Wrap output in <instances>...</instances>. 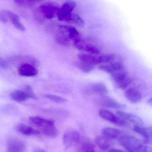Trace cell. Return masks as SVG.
<instances>
[{
  "mask_svg": "<svg viewBox=\"0 0 152 152\" xmlns=\"http://www.w3.org/2000/svg\"><path fill=\"white\" fill-rule=\"evenodd\" d=\"M29 120L32 124L40 128L42 134L46 136L54 138L58 135V130L53 121L39 116H32L29 117Z\"/></svg>",
  "mask_w": 152,
  "mask_h": 152,
  "instance_id": "6da1fadb",
  "label": "cell"
},
{
  "mask_svg": "<svg viewBox=\"0 0 152 152\" xmlns=\"http://www.w3.org/2000/svg\"><path fill=\"white\" fill-rule=\"evenodd\" d=\"M118 142L128 152H152L151 147L143 144L137 138L132 136L120 137Z\"/></svg>",
  "mask_w": 152,
  "mask_h": 152,
  "instance_id": "7a4b0ae2",
  "label": "cell"
},
{
  "mask_svg": "<svg viewBox=\"0 0 152 152\" xmlns=\"http://www.w3.org/2000/svg\"><path fill=\"white\" fill-rule=\"evenodd\" d=\"M80 140V134L75 129H68L63 134V144L66 149L71 148L76 145Z\"/></svg>",
  "mask_w": 152,
  "mask_h": 152,
  "instance_id": "3957f363",
  "label": "cell"
},
{
  "mask_svg": "<svg viewBox=\"0 0 152 152\" xmlns=\"http://www.w3.org/2000/svg\"><path fill=\"white\" fill-rule=\"evenodd\" d=\"M59 9L58 6L54 4H45L38 7L37 12L41 18L50 19L57 16Z\"/></svg>",
  "mask_w": 152,
  "mask_h": 152,
  "instance_id": "277c9868",
  "label": "cell"
},
{
  "mask_svg": "<svg viewBox=\"0 0 152 152\" xmlns=\"http://www.w3.org/2000/svg\"><path fill=\"white\" fill-rule=\"evenodd\" d=\"M111 77L117 86L121 89L126 88L131 84V79L123 69L112 73Z\"/></svg>",
  "mask_w": 152,
  "mask_h": 152,
  "instance_id": "5b68a950",
  "label": "cell"
},
{
  "mask_svg": "<svg viewBox=\"0 0 152 152\" xmlns=\"http://www.w3.org/2000/svg\"><path fill=\"white\" fill-rule=\"evenodd\" d=\"M99 115L101 118L109 122L123 127L128 126L129 124L124 120L108 110L102 109L99 111Z\"/></svg>",
  "mask_w": 152,
  "mask_h": 152,
  "instance_id": "8992f818",
  "label": "cell"
},
{
  "mask_svg": "<svg viewBox=\"0 0 152 152\" xmlns=\"http://www.w3.org/2000/svg\"><path fill=\"white\" fill-rule=\"evenodd\" d=\"M76 6V3L72 1L69 0L64 3L61 8L59 9L57 15L59 20L67 22Z\"/></svg>",
  "mask_w": 152,
  "mask_h": 152,
  "instance_id": "52a82bcc",
  "label": "cell"
},
{
  "mask_svg": "<svg viewBox=\"0 0 152 152\" xmlns=\"http://www.w3.org/2000/svg\"><path fill=\"white\" fill-rule=\"evenodd\" d=\"M26 143L18 138H11L8 140L6 145L8 152H24L26 150Z\"/></svg>",
  "mask_w": 152,
  "mask_h": 152,
  "instance_id": "ba28073f",
  "label": "cell"
},
{
  "mask_svg": "<svg viewBox=\"0 0 152 152\" xmlns=\"http://www.w3.org/2000/svg\"><path fill=\"white\" fill-rule=\"evenodd\" d=\"M74 46L79 50L85 51L89 54L98 55L100 54V51L98 48L81 40V38L73 42Z\"/></svg>",
  "mask_w": 152,
  "mask_h": 152,
  "instance_id": "9c48e42d",
  "label": "cell"
},
{
  "mask_svg": "<svg viewBox=\"0 0 152 152\" xmlns=\"http://www.w3.org/2000/svg\"><path fill=\"white\" fill-rule=\"evenodd\" d=\"M118 116L127 122L129 124L131 123L134 126H142L143 122L141 118L136 115L122 111L118 110L117 112Z\"/></svg>",
  "mask_w": 152,
  "mask_h": 152,
  "instance_id": "30bf717a",
  "label": "cell"
},
{
  "mask_svg": "<svg viewBox=\"0 0 152 152\" xmlns=\"http://www.w3.org/2000/svg\"><path fill=\"white\" fill-rule=\"evenodd\" d=\"M59 30L64 34L73 42L80 39L79 33L75 28L68 26H60Z\"/></svg>",
  "mask_w": 152,
  "mask_h": 152,
  "instance_id": "8fae6325",
  "label": "cell"
},
{
  "mask_svg": "<svg viewBox=\"0 0 152 152\" xmlns=\"http://www.w3.org/2000/svg\"><path fill=\"white\" fill-rule=\"evenodd\" d=\"M133 130L144 137V143L151 144L152 143V128L151 127H144L142 126H134Z\"/></svg>",
  "mask_w": 152,
  "mask_h": 152,
  "instance_id": "7c38bea8",
  "label": "cell"
},
{
  "mask_svg": "<svg viewBox=\"0 0 152 152\" xmlns=\"http://www.w3.org/2000/svg\"><path fill=\"white\" fill-rule=\"evenodd\" d=\"M97 102L100 106L104 108L112 109H121L124 105L119 103L113 98L104 96L97 100Z\"/></svg>",
  "mask_w": 152,
  "mask_h": 152,
  "instance_id": "4fadbf2b",
  "label": "cell"
},
{
  "mask_svg": "<svg viewBox=\"0 0 152 152\" xmlns=\"http://www.w3.org/2000/svg\"><path fill=\"white\" fill-rule=\"evenodd\" d=\"M86 92L87 94L104 96L107 94L108 89L105 84L103 83H95L89 86Z\"/></svg>",
  "mask_w": 152,
  "mask_h": 152,
  "instance_id": "5bb4252c",
  "label": "cell"
},
{
  "mask_svg": "<svg viewBox=\"0 0 152 152\" xmlns=\"http://www.w3.org/2000/svg\"><path fill=\"white\" fill-rule=\"evenodd\" d=\"M18 72L19 75L26 77H35L38 74L37 69L29 64H22L20 66Z\"/></svg>",
  "mask_w": 152,
  "mask_h": 152,
  "instance_id": "9a60e30c",
  "label": "cell"
},
{
  "mask_svg": "<svg viewBox=\"0 0 152 152\" xmlns=\"http://www.w3.org/2000/svg\"><path fill=\"white\" fill-rule=\"evenodd\" d=\"M125 97L130 102L137 103L142 100V95L141 92L135 88H130L125 92Z\"/></svg>",
  "mask_w": 152,
  "mask_h": 152,
  "instance_id": "2e32d148",
  "label": "cell"
},
{
  "mask_svg": "<svg viewBox=\"0 0 152 152\" xmlns=\"http://www.w3.org/2000/svg\"><path fill=\"white\" fill-rule=\"evenodd\" d=\"M3 12L6 15L8 19L10 20L13 26L18 30L21 31H24L26 30V28L20 21L19 17L17 14L9 10H4Z\"/></svg>",
  "mask_w": 152,
  "mask_h": 152,
  "instance_id": "e0dca14e",
  "label": "cell"
},
{
  "mask_svg": "<svg viewBox=\"0 0 152 152\" xmlns=\"http://www.w3.org/2000/svg\"><path fill=\"white\" fill-rule=\"evenodd\" d=\"M100 70L111 75L112 73L123 69L122 64L120 62H112L107 65H101L99 66Z\"/></svg>",
  "mask_w": 152,
  "mask_h": 152,
  "instance_id": "ac0fdd59",
  "label": "cell"
},
{
  "mask_svg": "<svg viewBox=\"0 0 152 152\" xmlns=\"http://www.w3.org/2000/svg\"><path fill=\"white\" fill-rule=\"evenodd\" d=\"M16 129L21 134L28 136L37 135L40 134L39 130L24 124L18 125L16 127Z\"/></svg>",
  "mask_w": 152,
  "mask_h": 152,
  "instance_id": "d6986e66",
  "label": "cell"
},
{
  "mask_svg": "<svg viewBox=\"0 0 152 152\" xmlns=\"http://www.w3.org/2000/svg\"><path fill=\"white\" fill-rule=\"evenodd\" d=\"M78 58L81 61L87 62L94 66L101 63L99 55L80 53L78 54Z\"/></svg>",
  "mask_w": 152,
  "mask_h": 152,
  "instance_id": "ffe728a7",
  "label": "cell"
},
{
  "mask_svg": "<svg viewBox=\"0 0 152 152\" xmlns=\"http://www.w3.org/2000/svg\"><path fill=\"white\" fill-rule=\"evenodd\" d=\"M11 98L17 102H22L29 98L25 90H17L13 91L10 94Z\"/></svg>",
  "mask_w": 152,
  "mask_h": 152,
  "instance_id": "44dd1931",
  "label": "cell"
},
{
  "mask_svg": "<svg viewBox=\"0 0 152 152\" xmlns=\"http://www.w3.org/2000/svg\"><path fill=\"white\" fill-rule=\"evenodd\" d=\"M95 144L102 151H106L109 149L112 145V140L105 138L104 137L97 136L95 139Z\"/></svg>",
  "mask_w": 152,
  "mask_h": 152,
  "instance_id": "7402d4cb",
  "label": "cell"
},
{
  "mask_svg": "<svg viewBox=\"0 0 152 152\" xmlns=\"http://www.w3.org/2000/svg\"><path fill=\"white\" fill-rule=\"evenodd\" d=\"M102 136L109 140L118 138L120 134V131L117 129L110 127H106L102 130Z\"/></svg>",
  "mask_w": 152,
  "mask_h": 152,
  "instance_id": "603a6c76",
  "label": "cell"
},
{
  "mask_svg": "<svg viewBox=\"0 0 152 152\" xmlns=\"http://www.w3.org/2000/svg\"><path fill=\"white\" fill-rule=\"evenodd\" d=\"M55 40L58 44L63 46H68L70 44V41L68 38L59 31L55 34Z\"/></svg>",
  "mask_w": 152,
  "mask_h": 152,
  "instance_id": "cb8c5ba5",
  "label": "cell"
},
{
  "mask_svg": "<svg viewBox=\"0 0 152 152\" xmlns=\"http://www.w3.org/2000/svg\"><path fill=\"white\" fill-rule=\"evenodd\" d=\"M43 0H14V2L20 7H30L34 6Z\"/></svg>",
  "mask_w": 152,
  "mask_h": 152,
  "instance_id": "d4e9b609",
  "label": "cell"
},
{
  "mask_svg": "<svg viewBox=\"0 0 152 152\" xmlns=\"http://www.w3.org/2000/svg\"><path fill=\"white\" fill-rule=\"evenodd\" d=\"M67 22H70L79 27H84L85 25L84 20L76 13H71Z\"/></svg>",
  "mask_w": 152,
  "mask_h": 152,
  "instance_id": "484cf974",
  "label": "cell"
},
{
  "mask_svg": "<svg viewBox=\"0 0 152 152\" xmlns=\"http://www.w3.org/2000/svg\"><path fill=\"white\" fill-rule=\"evenodd\" d=\"M76 66L79 69L85 73H88L93 71L94 69L95 66L81 61L77 62Z\"/></svg>",
  "mask_w": 152,
  "mask_h": 152,
  "instance_id": "4316f807",
  "label": "cell"
},
{
  "mask_svg": "<svg viewBox=\"0 0 152 152\" xmlns=\"http://www.w3.org/2000/svg\"><path fill=\"white\" fill-rule=\"evenodd\" d=\"M79 152H95L94 145L88 141L83 142L80 145Z\"/></svg>",
  "mask_w": 152,
  "mask_h": 152,
  "instance_id": "83f0119b",
  "label": "cell"
},
{
  "mask_svg": "<svg viewBox=\"0 0 152 152\" xmlns=\"http://www.w3.org/2000/svg\"><path fill=\"white\" fill-rule=\"evenodd\" d=\"M101 63H110L115 60V57L113 54H105L99 55Z\"/></svg>",
  "mask_w": 152,
  "mask_h": 152,
  "instance_id": "f1b7e54d",
  "label": "cell"
},
{
  "mask_svg": "<svg viewBox=\"0 0 152 152\" xmlns=\"http://www.w3.org/2000/svg\"><path fill=\"white\" fill-rule=\"evenodd\" d=\"M45 97L51 101L58 103H63L67 101L65 98L55 95L47 94L45 96Z\"/></svg>",
  "mask_w": 152,
  "mask_h": 152,
  "instance_id": "f546056e",
  "label": "cell"
},
{
  "mask_svg": "<svg viewBox=\"0 0 152 152\" xmlns=\"http://www.w3.org/2000/svg\"><path fill=\"white\" fill-rule=\"evenodd\" d=\"M24 90L26 92L29 98H33V99H36V96L35 95V93L33 92L32 88L29 86H26Z\"/></svg>",
  "mask_w": 152,
  "mask_h": 152,
  "instance_id": "4dcf8cb0",
  "label": "cell"
},
{
  "mask_svg": "<svg viewBox=\"0 0 152 152\" xmlns=\"http://www.w3.org/2000/svg\"><path fill=\"white\" fill-rule=\"evenodd\" d=\"M0 21L3 23H7L8 22V18L3 12H0Z\"/></svg>",
  "mask_w": 152,
  "mask_h": 152,
  "instance_id": "1f68e13d",
  "label": "cell"
},
{
  "mask_svg": "<svg viewBox=\"0 0 152 152\" xmlns=\"http://www.w3.org/2000/svg\"><path fill=\"white\" fill-rule=\"evenodd\" d=\"M0 66L3 68H5L7 67L6 62L2 58L0 57Z\"/></svg>",
  "mask_w": 152,
  "mask_h": 152,
  "instance_id": "d6a6232c",
  "label": "cell"
},
{
  "mask_svg": "<svg viewBox=\"0 0 152 152\" xmlns=\"http://www.w3.org/2000/svg\"><path fill=\"white\" fill-rule=\"evenodd\" d=\"M33 152H47L46 151H45L42 148H39V147H36L34 149Z\"/></svg>",
  "mask_w": 152,
  "mask_h": 152,
  "instance_id": "836d02e7",
  "label": "cell"
},
{
  "mask_svg": "<svg viewBox=\"0 0 152 152\" xmlns=\"http://www.w3.org/2000/svg\"><path fill=\"white\" fill-rule=\"evenodd\" d=\"M108 152H125L123 151H121V150H117V149H111L109 150Z\"/></svg>",
  "mask_w": 152,
  "mask_h": 152,
  "instance_id": "e575fe53",
  "label": "cell"
}]
</instances>
